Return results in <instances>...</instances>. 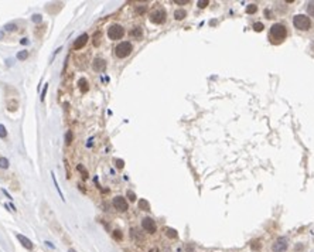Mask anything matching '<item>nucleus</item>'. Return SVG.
<instances>
[{"label": "nucleus", "instance_id": "1", "mask_svg": "<svg viewBox=\"0 0 314 252\" xmlns=\"http://www.w3.org/2000/svg\"><path fill=\"white\" fill-rule=\"evenodd\" d=\"M41 214H43L44 220L47 221L48 227H50V229L55 234L57 237H60L61 239L64 238V237L67 235V232L64 231V228L61 227L60 221L57 220V217H55V214L53 212V210H51V207L47 204V203H41Z\"/></svg>", "mask_w": 314, "mask_h": 252}, {"label": "nucleus", "instance_id": "2", "mask_svg": "<svg viewBox=\"0 0 314 252\" xmlns=\"http://www.w3.org/2000/svg\"><path fill=\"white\" fill-rule=\"evenodd\" d=\"M286 36H287V30H286V26L282 23H274L269 30V40L272 44L283 43Z\"/></svg>", "mask_w": 314, "mask_h": 252}, {"label": "nucleus", "instance_id": "3", "mask_svg": "<svg viewBox=\"0 0 314 252\" xmlns=\"http://www.w3.org/2000/svg\"><path fill=\"white\" fill-rule=\"evenodd\" d=\"M115 55H116L117 58H126L130 55V53L133 51V47H132L130 43H127V41H122V43H119L115 47Z\"/></svg>", "mask_w": 314, "mask_h": 252}, {"label": "nucleus", "instance_id": "4", "mask_svg": "<svg viewBox=\"0 0 314 252\" xmlns=\"http://www.w3.org/2000/svg\"><path fill=\"white\" fill-rule=\"evenodd\" d=\"M293 24L296 28L306 31L311 27V20H310V17L304 16V14H297V16H294V19H293Z\"/></svg>", "mask_w": 314, "mask_h": 252}, {"label": "nucleus", "instance_id": "5", "mask_svg": "<svg viewBox=\"0 0 314 252\" xmlns=\"http://www.w3.org/2000/svg\"><path fill=\"white\" fill-rule=\"evenodd\" d=\"M125 36V28L121 26V24H112V26L108 28V37L110 40H121L122 37Z\"/></svg>", "mask_w": 314, "mask_h": 252}, {"label": "nucleus", "instance_id": "6", "mask_svg": "<svg viewBox=\"0 0 314 252\" xmlns=\"http://www.w3.org/2000/svg\"><path fill=\"white\" fill-rule=\"evenodd\" d=\"M166 17H167V13L164 9H156L150 13V21L154 24H163L166 21Z\"/></svg>", "mask_w": 314, "mask_h": 252}, {"label": "nucleus", "instance_id": "7", "mask_svg": "<svg viewBox=\"0 0 314 252\" xmlns=\"http://www.w3.org/2000/svg\"><path fill=\"white\" fill-rule=\"evenodd\" d=\"M142 227H143V229L146 232H149V234H154V232H156V229H157L156 222H154V220L150 218V217L143 218V221H142Z\"/></svg>", "mask_w": 314, "mask_h": 252}, {"label": "nucleus", "instance_id": "8", "mask_svg": "<svg viewBox=\"0 0 314 252\" xmlns=\"http://www.w3.org/2000/svg\"><path fill=\"white\" fill-rule=\"evenodd\" d=\"M289 248V241L287 238H279L274 241L273 246H272V249H273L274 252H284L286 249Z\"/></svg>", "mask_w": 314, "mask_h": 252}, {"label": "nucleus", "instance_id": "9", "mask_svg": "<svg viewBox=\"0 0 314 252\" xmlns=\"http://www.w3.org/2000/svg\"><path fill=\"white\" fill-rule=\"evenodd\" d=\"M113 205H115V208L116 210H119V211H127V201H126V199H123L122 195H117V197H115L113 199Z\"/></svg>", "mask_w": 314, "mask_h": 252}, {"label": "nucleus", "instance_id": "10", "mask_svg": "<svg viewBox=\"0 0 314 252\" xmlns=\"http://www.w3.org/2000/svg\"><path fill=\"white\" fill-rule=\"evenodd\" d=\"M92 68H94V71H96V72H102V71L106 70V61L100 57L94 58V61H92Z\"/></svg>", "mask_w": 314, "mask_h": 252}, {"label": "nucleus", "instance_id": "11", "mask_svg": "<svg viewBox=\"0 0 314 252\" xmlns=\"http://www.w3.org/2000/svg\"><path fill=\"white\" fill-rule=\"evenodd\" d=\"M87 43H88V34L84 33V34H81L79 37L74 41L72 48L74 50H82V47H85V44Z\"/></svg>", "mask_w": 314, "mask_h": 252}, {"label": "nucleus", "instance_id": "12", "mask_svg": "<svg viewBox=\"0 0 314 252\" xmlns=\"http://www.w3.org/2000/svg\"><path fill=\"white\" fill-rule=\"evenodd\" d=\"M130 237H132V239H133L136 244H143V242H144V237L142 235L137 229H134V228L130 229Z\"/></svg>", "mask_w": 314, "mask_h": 252}, {"label": "nucleus", "instance_id": "13", "mask_svg": "<svg viewBox=\"0 0 314 252\" xmlns=\"http://www.w3.org/2000/svg\"><path fill=\"white\" fill-rule=\"evenodd\" d=\"M17 239H19V241L21 242V245H23L24 248H27V249H33V248H34L33 242H31L30 239L27 238V237L21 235V234H17Z\"/></svg>", "mask_w": 314, "mask_h": 252}, {"label": "nucleus", "instance_id": "14", "mask_svg": "<svg viewBox=\"0 0 314 252\" xmlns=\"http://www.w3.org/2000/svg\"><path fill=\"white\" fill-rule=\"evenodd\" d=\"M130 37L134 40H140L143 37V28L142 27H133L130 30Z\"/></svg>", "mask_w": 314, "mask_h": 252}, {"label": "nucleus", "instance_id": "15", "mask_svg": "<svg viewBox=\"0 0 314 252\" xmlns=\"http://www.w3.org/2000/svg\"><path fill=\"white\" fill-rule=\"evenodd\" d=\"M137 207H139V210H142V211H150V203L147 201L146 199H140V200H139Z\"/></svg>", "mask_w": 314, "mask_h": 252}, {"label": "nucleus", "instance_id": "16", "mask_svg": "<svg viewBox=\"0 0 314 252\" xmlns=\"http://www.w3.org/2000/svg\"><path fill=\"white\" fill-rule=\"evenodd\" d=\"M78 85H79V89L82 94H87V92L89 91V85H88V81L85 79V78H81V79L78 81Z\"/></svg>", "mask_w": 314, "mask_h": 252}, {"label": "nucleus", "instance_id": "17", "mask_svg": "<svg viewBox=\"0 0 314 252\" xmlns=\"http://www.w3.org/2000/svg\"><path fill=\"white\" fill-rule=\"evenodd\" d=\"M7 109L10 112H16L19 109V101L17 99H9L7 101Z\"/></svg>", "mask_w": 314, "mask_h": 252}, {"label": "nucleus", "instance_id": "18", "mask_svg": "<svg viewBox=\"0 0 314 252\" xmlns=\"http://www.w3.org/2000/svg\"><path fill=\"white\" fill-rule=\"evenodd\" d=\"M45 30H47V24H41L40 27H37V30L34 31V34H36L37 38H43L44 33H45Z\"/></svg>", "mask_w": 314, "mask_h": 252}, {"label": "nucleus", "instance_id": "19", "mask_svg": "<svg viewBox=\"0 0 314 252\" xmlns=\"http://www.w3.org/2000/svg\"><path fill=\"white\" fill-rule=\"evenodd\" d=\"M185 16H187V11L183 10V9H178V10L174 11V19L176 20H183V19H185Z\"/></svg>", "mask_w": 314, "mask_h": 252}, {"label": "nucleus", "instance_id": "20", "mask_svg": "<svg viewBox=\"0 0 314 252\" xmlns=\"http://www.w3.org/2000/svg\"><path fill=\"white\" fill-rule=\"evenodd\" d=\"M100 38H102V31H96L92 37V43H94L95 47H99L100 45Z\"/></svg>", "mask_w": 314, "mask_h": 252}, {"label": "nucleus", "instance_id": "21", "mask_svg": "<svg viewBox=\"0 0 314 252\" xmlns=\"http://www.w3.org/2000/svg\"><path fill=\"white\" fill-rule=\"evenodd\" d=\"M166 235H167L168 238H171V239H176L178 237V234H177V231L173 229V228H166Z\"/></svg>", "mask_w": 314, "mask_h": 252}, {"label": "nucleus", "instance_id": "22", "mask_svg": "<svg viewBox=\"0 0 314 252\" xmlns=\"http://www.w3.org/2000/svg\"><path fill=\"white\" fill-rule=\"evenodd\" d=\"M112 235H113V238L116 239V241H123V232L121 231V229H115L113 232H112Z\"/></svg>", "mask_w": 314, "mask_h": 252}, {"label": "nucleus", "instance_id": "23", "mask_svg": "<svg viewBox=\"0 0 314 252\" xmlns=\"http://www.w3.org/2000/svg\"><path fill=\"white\" fill-rule=\"evenodd\" d=\"M113 164L116 169H119V170H122V169L125 167V161L122 160V159H113Z\"/></svg>", "mask_w": 314, "mask_h": 252}, {"label": "nucleus", "instance_id": "24", "mask_svg": "<svg viewBox=\"0 0 314 252\" xmlns=\"http://www.w3.org/2000/svg\"><path fill=\"white\" fill-rule=\"evenodd\" d=\"M77 169H78V172H79L81 174L84 176V178H88V177H89V173L87 172V169H85L82 164H78V166H77Z\"/></svg>", "mask_w": 314, "mask_h": 252}, {"label": "nucleus", "instance_id": "25", "mask_svg": "<svg viewBox=\"0 0 314 252\" xmlns=\"http://www.w3.org/2000/svg\"><path fill=\"white\" fill-rule=\"evenodd\" d=\"M251 248L253 249V251H259V249L262 248V244L261 241H257V239H255V241L251 242Z\"/></svg>", "mask_w": 314, "mask_h": 252}, {"label": "nucleus", "instance_id": "26", "mask_svg": "<svg viewBox=\"0 0 314 252\" xmlns=\"http://www.w3.org/2000/svg\"><path fill=\"white\" fill-rule=\"evenodd\" d=\"M28 58V51H20V53H17V60L20 61H24Z\"/></svg>", "mask_w": 314, "mask_h": 252}, {"label": "nucleus", "instance_id": "27", "mask_svg": "<svg viewBox=\"0 0 314 252\" xmlns=\"http://www.w3.org/2000/svg\"><path fill=\"white\" fill-rule=\"evenodd\" d=\"M257 11V6L256 4H249V6L246 7V13L248 14H253Z\"/></svg>", "mask_w": 314, "mask_h": 252}, {"label": "nucleus", "instance_id": "28", "mask_svg": "<svg viewBox=\"0 0 314 252\" xmlns=\"http://www.w3.org/2000/svg\"><path fill=\"white\" fill-rule=\"evenodd\" d=\"M71 142H72V132L68 130L67 135H65V145L70 146V145H71Z\"/></svg>", "mask_w": 314, "mask_h": 252}, {"label": "nucleus", "instance_id": "29", "mask_svg": "<svg viewBox=\"0 0 314 252\" xmlns=\"http://www.w3.org/2000/svg\"><path fill=\"white\" fill-rule=\"evenodd\" d=\"M126 195H127V199L130 200V201H136V199H137L136 194H134L132 190H127V191H126Z\"/></svg>", "mask_w": 314, "mask_h": 252}, {"label": "nucleus", "instance_id": "30", "mask_svg": "<svg viewBox=\"0 0 314 252\" xmlns=\"http://www.w3.org/2000/svg\"><path fill=\"white\" fill-rule=\"evenodd\" d=\"M0 167H2V169H7V167H9V160H7L6 157L0 159Z\"/></svg>", "mask_w": 314, "mask_h": 252}, {"label": "nucleus", "instance_id": "31", "mask_svg": "<svg viewBox=\"0 0 314 252\" xmlns=\"http://www.w3.org/2000/svg\"><path fill=\"white\" fill-rule=\"evenodd\" d=\"M307 11L310 16H314V2H310L307 6Z\"/></svg>", "mask_w": 314, "mask_h": 252}, {"label": "nucleus", "instance_id": "32", "mask_svg": "<svg viewBox=\"0 0 314 252\" xmlns=\"http://www.w3.org/2000/svg\"><path fill=\"white\" fill-rule=\"evenodd\" d=\"M6 136H7V130H6V128H4L3 125H0V138L4 139Z\"/></svg>", "mask_w": 314, "mask_h": 252}, {"label": "nucleus", "instance_id": "33", "mask_svg": "<svg viewBox=\"0 0 314 252\" xmlns=\"http://www.w3.org/2000/svg\"><path fill=\"white\" fill-rule=\"evenodd\" d=\"M253 30L255 31H262L263 30V24L262 23H255L253 24Z\"/></svg>", "mask_w": 314, "mask_h": 252}, {"label": "nucleus", "instance_id": "34", "mask_svg": "<svg viewBox=\"0 0 314 252\" xmlns=\"http://www.w3.org/2000/svg\"><path fill=\"white\" fill-rule=\"evenodd\" d=\"M208 3H210V2H208V0H202V2H198V7H200V9H204V7H207L208 6Z\"/></svg>", "mask_w": 314, "mask_h": 252}, {"label": "nucleus", "instance_id": "35", "mask_svg": "<svg viewBox=\"0 0 314 252\" xmlns=\"http://www.w3.org/2000/svg\"><path fill=\"white\" fill-rule=\"evenodd\" d=\"M146 9H147L146 6H139V7H137V9H136V11H137V13H139V14H143L144 11H146Z\"/></svg>", "mask_w": 314, "mask_h": 252}, {"label": "nucleus", "instance_id": "36", "mask_svg": "<svg viewBox=\"0 0 314 252\" xmlns=\"http://www.w3.org/2000/svg\"><path fill=\"white\" fill-rule=\"evenodd\" d=\"M64 164H65V169H67V178L71 177V173H70V164H68L67 160H64Z\"/></svg>", "mask_w": 314, "mask_h": 252}, {"label": "nucleus", "instance_id": "37", "mask_svg": "<svg viewBox=\"0 0 314 252\" xmlns=\"http://www.w3.org/2000/svg\"><path fill=\"white\" fill-rule=\"evenodd\" d=\"M33 20L36 21V23H41V20H43V19H41L40 14H34V16H33Z\"/></svg>", "mask_w": 314, "mask_h": 252}, {"label": "nucleus", "instance_id": "38", "mask_svg": "<svg viewBox=\"0 0 314 252\" xmlns=\"http://www.w3.org/2000/svg\"><path fill=\"white\" fill-rule=\"evenodd\" d=\"M174 3L176 4H188L190 2H188V0H174Z\"/></svg>", "mask_w": 314, "mask_h": 252}, {"label": "nucleus", "instance_id": "39", "mask_svg": "<svg viewBox=\"0 0 314 252\" xmlns=\"http://www.w3.org/2000/svg\"><path fill=\"white\" fill-rule=\"evenodd\" d=\"M6 30H9V31L16 30V24H7V26H6Z\"/></svg>", "mask_w": 314, "mask_h": 252}, {"label": "nucleus", "instance_id": "40", "mask_svg": "<svg viewBox=\"0 0 314 252\" xmlns=\"http://www.w3.org/2000/svg\"><path fill=\"white\" fill-rule=\"evenodd\" d=\"M265 16H266V19H273V14L269 10H265Z\"/></svg>", "mask_w": 314, "mask_h": 252}, {"label": "nucleus", "instance_id": "41", "mask_svg": "<svg viewBox=\"0 0 314 252\" xmlns=\"http://www.w3.org/2000/svg\"><path fill=\"white\" fill-rule=\"evenodd\" d=\"M149 252H160V251H159V249H157V248H151V249H150V251H149Z\"/></svg>", "mask_w": 314, "mask_h": 252}, {"label": "nucleus", "instance_id": "42", "mask_svg": "<svg viewBox=\"0 0 314 252\" xmlns=\"http://www.w3.org/2000/svg\"><path fill=\"white\" fill-rule=\"evenodd\" d=\"M27 43H28V41H27L26 38H23V40H21V44H27Z\"/></svg>", "mask_w": 314, "mask_h": 252}, {"label": "nucleus", "instance_id": "43", "mask_svg": "<svg viewBox=\"0 0 314 252\" xmlns=\"http://www.w3.org/2000/svg\"><path fill=\"white\" fill-rule=\"evenodd\" d=\"M68 252H75V251H74V249H70V251H68Z\"/></svg>", "mask_w": 314, "mask_h": 252}, {"label": "nucleus", "instance_id": "44", "mask_svg": "<svg viewBox=\"0 0 314 252\" xmlns=\"http://www.w3.org/2000/svg\"><path fill=\"white\" fill-rule=\"evenodd\" d=\"M2 36H3V34H2V33H0V38H2Z\"/></svg>", "mask_w": 314, "mask_h": 252}]
</instances>
